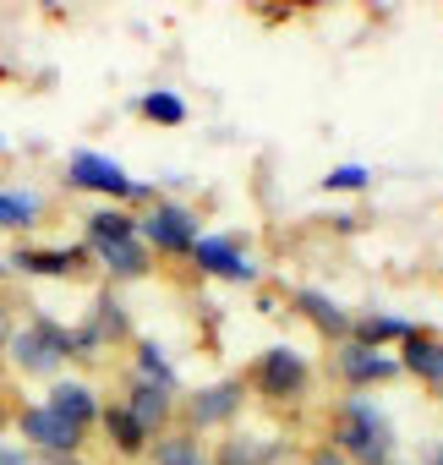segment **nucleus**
Masks as SVG:
<instances>
[{
    "instance_id": "393cba45",
    "label": "nucleus",
    "mask_w": 443,
    "mask_h": 465,
    "mask_svg": "<svg viewBox=\"0 0 443 465\" xmlns=\"http://www.w3.org/2000/svg\"><path fill=\"white\" fill-rule=\"evenodd\" d=\"M307 465H350V460H345L340 449H329V443H323V449H312V454H307Z\"/></svg>"
},
{
    "instance_id": "2eb2a0df",
    "label": "nucleus",
    "mask_w": 443,
    "mask_h": 465,
    "mask_svg": "<svg viewBox=\"0 0 443 465\" xmlns=\"http://www.w3.org/2000/svg\"><path fill=\"white\" fill-rule=\"evenodd\" d=\"M104 432H110V443H115L121 454H143V449L153 443V438L126 416V405H110V411H104Z\"/></svg>"
},
{
    "instance_id": "c756f323",
    "label": "nucleus",
    "mask_w": 443,
    "mask_h": 465,
    "mask_svg": "<svg viewBox=\"0 0 443 465\" xmlns=\"http://www.w3.org/2000/svg\"><path fill=\"white\" fill-rule=\"evenodd\" d=\"M438 400H443V389H438Z\"/></svg>"
},
{
    "instance_id": "cd10ccee",
    "label": "nucleus",
    "mask_w": 443,
    "mask_h": 465,
    "mask_svg": "<svg viewBox=\"0 0 443 465\" xmlns=\"http://www.w3.org/2000/svg\"><path fill=\"white\" fill-rule=\"evenodd\" d=\"M0 465H28V460H23L17 449H6V443H0Z\"/></svg>"
},
{
    "instance_id": "7ed1b4c3",
    "label": "nucleus",
    "mask_w": 443,
    "mask_h": 465,
    "mask_svg": "<svg viewBox=\"0 0 443 465\" xmlns=\"http://www.w3.org/2000/svg\"><path fill=\"white\" fill-rule=\"evenodd\" d=\"M137 230H143V242L159 247V252H192V247H197V219H192L181 203H159Z\"/></svg>"
},
{
    "instance_id": "20e7f679",
    "label": "nucleus",
    "mask_w": 443,
    "mask_h": 465,
    "mask_svg": "<svg viewBox=\"0 0 443 465\" xmlns=\"http://www.w3.org/2000/svg\"><path fill=\"white\" fill-rule=\"evenodd\" d=\"M252 383H258V394H269V400H290V394H301V389H307V361H301L296 351L274 345V351H263V361H258Z\"/></svg>"
},
{
    "instance_id": "7c9ffc66",
    "label": "nucleus",
    "mask_w": 443,
    "mask_h": 465,
    "mask_svg": "<svg viewBox=\"0 0 443 465\" xmlns=\"http://www.w3.org/2000/svg\"><path fill=\"white\" fill-rule=\"evenodd\" d=\"M389 465H394V460H389Z\"/></svg>"
},
{
    "instance_id": "6ab92c4d",
    "label": "nucleus",
    "mask_w": 443,
    "mask_h": 465,
    "mask_svg": "<svg viewBox=\"0 0 443 465\" xmlns=\"http://www.w3.org/2000/svg\"><path fill=\"white\" fill-rule=\"evenodd\" d=\"M137 378H143V383H159V389H175V372H170V361L159 356V345H137Z\"/></svg>"
},
{
    "instance_id": "0eeeda50",
    "label": "nucleus",
    "mask_w": 443,
    "mask_h": 465,
    "mask_svg": "<svg viewBox=\"0 0 443 465\" xmlns=\"http://www.w3.org/2000/svg\"><path fill=\"white\" fill-rule=\"evenodd\" d=\"M241 400H247V378H225V383H213V389H202V394H192V421L197 427H225V421H236V411H241Z\"/></svg>"
},
{
    "instance_id": "dca6fc26",
    "label": "nucleus",
    "mask_w": 443,
    "mask_h": 465,
    "mask_svg": "<svg viewBox=\"0 0 443 465\" xmlns=\"http://www.w3.org/2000/svg\"><path fill=\"white\" fill-rule=\"evenodd\" d=\"M88 236H94V247L132 242V236H137V219H132V213H121V208H104V213H94V219H88Z\"/></svg>"
},
{
    "instance_id": "b1692460",
    "label": "nucleus",
    "mask_w": 443,
    "mask_h": 465,
    "mask_svg": "<svg viewBox=\"0 0 443 465\" xmlns=\"http://www.w3.org/2000/svg\"><path fill=\"white\" fill-rule=\"evenodd\" d=\"M323 186H329V192H334V186H340V192H356V186H367V170H356V164H340L334 175H323Z\"/></svg>"
},
{
    "instance_id": "c85d7f7f",
    "label": "nucleus",
    "mask_w": 443,
    "mask_h": 465,
    "mask_svg": "<svg viewBox=\"0 0 443 465\" xmlns=\"http://www.w3.org/2000/svg\"><path fill=\"white\" fill-rule=\"evenodd\" d=\"M0 427H6V405H0Z\"/></svg>"
},
{
    "instance_id": "f3484780",
    "label": "nucleus",
    "mask_w": 443,
    "mask_h": 465,
    "mask_svg": "<svg viewBox=\"0 0 443 465\" xmlns=\"http://www.w3.org/2000/svg\"><path fill=\"white\" fill-rule=\"evenodd\" d=\"M99 258L110 263V274H121V280H137V274H148V247L132 236V242H115V247H99Z\"/></svg>"
},
{
    "instance_id": "9b49d317",
    "label": "nucleus",
    "mask_w": 443,
    "mask_h": 465,
    "mask_svg": "<svg viewBox=\"0 0 443 465\" xmlns=\"http://www.w3.org/2000/svg\"><path fill=\"white\" fill-rule=\"evenodd\" d=\"M405 372H416L421 383H432V389H443V340H432V334H405V361H399Z\"/></svg>"
},
{
    "instance_id": "f8f14e48",
    "label": "nucleus",
    "mask_w": 443,
    "mask_h": 465,
    "mask_svg": "<svg viewBox=\"0 0 443 465\" xmlns=\"http://www.w3.org/2000/svg\"><path fill=\"white\" fill-rule=\"evenodd\" d=\"M44 405H50L55 416H66L72 427H83V432H88V421L99 416V400H94V389H83V383H55Z\"/></svg>"
},
{
    "instance_id": "6e6552de",
    "label": "nucleus",
    "mask_w": 443,
    "mask_h": 465,
    "mask_svg": "<svg viewBox=\"0 0 443 465\" xmlns=\"http://www.w3.org/2000/svg\"><path fill=\"white\" fill-rule=\"evenodd\" d=\"M334 372L350 383V389H367V383H383V378H394L399 372V361H389V356H378V351H367V345H340V356H334Z\"/></svg>"
},
{
    "instance_id": "5701e85b",
    "label": "nucleus",
    "mask_w": 443,
    "mask_h": 465,
    "mask_svg": "<svg viewBox=\"0 0 443 465\" xmlns=\"http://www.w3.org/2000/svg\"><path fill=\"white\" fill-rule=\"evenodd\" d=\"M143 115H148V121H164V126H181V121H186V104H181L175 94H148V99H143Z\"/></svg>"
},
{
    "instance_id": "ddd939ff",
    "label": "nucleus",
    "mask_w": 443,
    "mask_h": 465,
    "mask_svg": "<svg viewBox=\"0 0 443 465\" xmlns=\"http://www.w3.org/2000/svg\"><path fill=\"white\" fill-rule=\"evenodd\" d=\"M296 307H301V312L329 334V340H345V334H350V312H345L340 302H329L323 291H296Z\"/></svg>"
},
{
    "instance_id": "f03ea898",
    "label": "nucleus",
    "mask_w": 443,
    "mask_h": 465,
    "mask_svg": "<svg viewBox=\"0 0 443 465\" xmlns=\"http://www.w3.org/2000/svg\"><path fill=\"white\" fill-rule=\"evenodd\" d=\"M6 351H12V361L23 367V372H55L66 356H72V345H66V334L55 329V323H34V329H12V340H6Z\"/></svg>"
},
{
    "instance_id": "bb28decb",
    "label": "nucleus",
    "mask_w": 443,
    "mask_h": 465,
    "mask_svg": "<svg viewBox=\"0 0 443 465\" xmlns=\"http://www.w3.org/2000/svg\"><path fill=\"white\" fill-rule=\"evenodd\" d=\"M44 465H88V460H77V454H44Z\"/></svg>"
},
{
    "instance_id": "423d86ee",
    "label": "nucleus",
    "mask_w": 443,
    "mask_h": 465,
    "mask_svg": "<svg viewBox=\"0 0 443 465\" xmlns=\"http://www.w3.org/2000/svg\"><path fill=\"white\" fill-rule=\"evenodd\" d=\"M72 186L110 192V197H143V186H137L115 159H99V153H77V159H72Z\"/></svg>"
},
{
    "instance_id": "9d476101",
    "label": "nucleus",
    "mask_w": 443,
    "mask_h": 465,
    "mask_svg": "<svg viewBox=\"0 0 443 465\" xmlns=\"http://www.w3.org/2000/svg\"><path fill=\"white\" fill-rule=\"evenodd\" d=\"M192 258L208 269V274H225V280H258V263H247L236 252V242H219V236H197Z\"/></svg>"
},
{
    "instance_id": "a211bd4d",
    "label": "nucleus",
    "mask_w": 443,
    "mask_h": 465,
    "mask_svg": "<svg viewBox=\"0 0 443 465\" xmlns=\"http://www.w3.org/2000/svg\"><path fill=\"white\" fill-rule=\"evenodd\" d=\"M17 269H28V274H77L83 252L77 247L72 252H17Z\"/></svg>"
},
{
    "instance_id": "4be33fe9",
    "label": "nucleus",
    "mask_w": 443,
    "mask_h": 465,
    "mask_svg": "<svg viewBox=\"0 0 443 465\" xmlns=\"http://www.w3.org/2000/svg\"><path fill=\"white\" fill-rule=\"evenodd\" d=\"M34 219H39V203L34 197H6V192H0V230H23Z\"/></svg>"
},
{
    "instance_id": "f257e3e1",
    "label": "nucleus",
    "mask_w": 443,
    "mask_h": 465,
    "mask_svg": "<svg viewBox=\"0 0 443 465\" xmlns=\"http://www.w3.org/2000/svg\"><path fill=\"white\" fill-rule=\"evenodd\" d=\"M329 449H340L350 465H389V454H394V427H389V416H378L367 400H350V405H340V416H334V443Z\"/></svg>"
},
{
    "instance_id": "1a4fd4ad",
    "label": "nucleus",
    "mask_w": 443,
    "mask_h": 465,
    "mask_svg": "<svg viewBox=\"0 0 443 465\" xmlns=\"http://www.w3.org/2000/svg\"><path fill=\"white\" fill-rule=\"evenodd\" d=\"M126 416H132V421H137L148 438H159V432L170 427V389L132 378V400H126Z\"/></svg>"
},
{
    "instance_id": "412c9836",
    "label": "nucleus",
    "mask_w": 443,
    "mask_h": 465,
    "mask_svg": "<svg viewBox=\"0 0 443 465\" xmlns=\"http://www.w3.org/2000/svg\"><path fill=\"white\" fill-rule=\"evenodd\" d=\"M350 329H361V340L356 345H383V340H405L410 334V323H399V318H367V323H350Z\"/></svg>"
},
{
    "instance_id": "4468645a",
    "label": "nucleus",
    "mask_w": 443,
    "mask_h": 465,
    "mask_svg": "<svg viewBox=\"0 0 443 465\" xmlns=\"http://www.w3.org/2000/svg\"><path fill=\"white\" fill-rule=\"evenodd\" d=\"M153 465H208V454L192 432H159L153 438Z\"/></svg>"
},
{
    "instance_id": "a878e982",
    "label": "nucleus",
    "mask_w": 443,
    "mask_h": 465,
    "mask_svg": "<svg viewBox=\"0 0 443 465\" xmlns=\"http://www.w3.org/2000/svg\"><path fill=\"white\" fill-rule=\"evenodd\" d=\"M6 340H12V307L0 302V351H6Z\"/></svg>"
},
{
    "instance_id": "aec40b11",
    "label": "nucleus",
    "mask_w": 443,
    "mask_h": 465,
    "mask_svg": "<svg viewBox=\"0 0 443 465\" xmlns=\"http://www.w3.org/2000/svg\"><path fill=\"white\" fill-rule=\"evenodd\" d=\"M208 465H263V443H252V438H225Z\"/></svg>"
},
{
    "instance_id": "39448f33",
    "label": "nucleus",
    "mask_w": 443,
    "mask_h": 465,
    "mask_svg": "<svg viewBox=\"0 0 443 465\" xmlns=\"http://www.w3.org/2000/svg\"><path fill=\"white\" fill-rule=\"evenodd\" d=\"M23 438H28L34 449H44V454H77L83 427H72V421L55 416L50 405H34V411H23Z\"/></svg>"
}]
</instances>
